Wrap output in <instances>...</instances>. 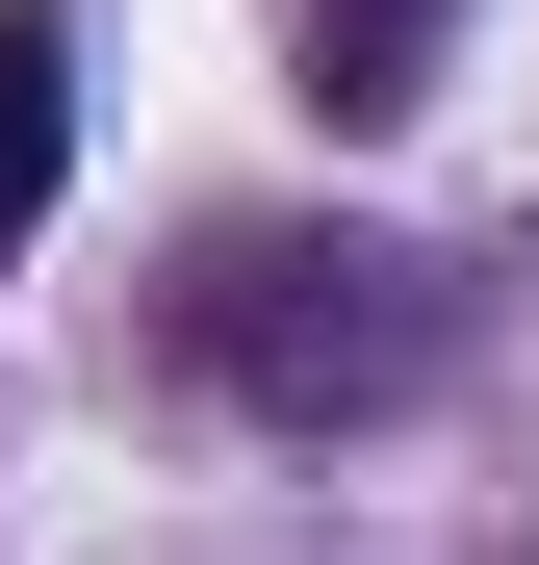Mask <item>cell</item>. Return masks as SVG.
<instances>
[{"label": "cell", "mask_w": 539, "mask_h": 565, "mask_svg": "<svg viewBox=\"0 0 539 565\" xmlns=\"http://www.w3.org/2000/svg\"><path fill=\"white\" fill-rule=\"evenodd\" d=\"M180 334H206V386H257L283 437H334V412H411L463 309H436V257H386V232H231L180 282Z\"/></svg>", "instance_id": "obj_1"}, {"label": "cell", "mask_w": 539, "mask_h": 565, "mask_svg": "<svg viewBox=\"0 0 539 565\" xmlns=\"http://www.w3.org/2000/svg\"><path fill=\"white\" fill-rule=\"evenodd\" d=\"M52 180H77V26H52V0H0V257L52 232Z\"/></svg>", "instance_id": "obj_2"}, {"label": "cell", "mask_w": 539, "mask_h": 565, "mask_svg": "<svg viewBox=\"0 0 539 565\" xmlns=\"http://www.w3.org/2000/svg\"><path fill=\"white\" fill-rule=\"evenodd\" d=\"M436 26H463V0H309V104L334 129H411L436 104Z\"/></svg>", "instance_id": "obj_3"}]
</instances>
